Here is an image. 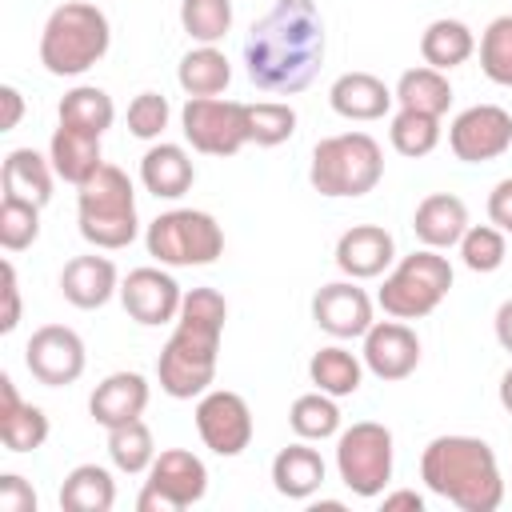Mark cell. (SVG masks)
Instances as JSON below:
<instances>
[{
    "instance_id": "cell-1",
    "label": "cell",
    "mask_w": 512,
    "mask_h": 512,
    "mask_svg": "<svg viewBox=\"0 0 512 512\" xmlns=\"http://www.w3.org/2000/svg\"><path fill=\"white\" fill-rule=\"evenodd\" d=\"M324 64V16L312 0H276L244 40V68L260 92H304Z\"/></svg>"
},
{
    "instance_id": "cell-2",
    "label": "cell",
    "mask_w": 512,
    "mask_h": 512,
    "mask_svg": "<svg viewBox=\"0 0 512 512\" xmlns=\"http://www.w3.org/2000/svg\"><path fill=\"white\" fill-rule=\"evenodd\" d=\"M224 320H228V300L216 288H188L184 292L176 328H172V336L156 360L160 392H168L172 400H192V396H204L212 388Z\"/></svg>"
},
{
    "instance_id": "cell-3",
    "label": "cell",
    "mask_w": 512,
    "mask_h": 512,
    "mask_svg": "<svg viewBox=\"0 0 512 512\" xmlns=\"http://www.w3.org/2000/svg\"><path fill=\"white\" fill-rule=\"evenodd\" d=\"M420 480L460 512H496L504 480L496 452L480 436H436L420 452Z\"/></svg>"
},
{
    "instance_id": "cell-4",
    "label": "cell",
    "mask_w": 512,
    "mask_h": 512,
    "mask_svg": "<svg viewBox=\"0 0 512 512\" xmlns=\"http://www.w3.org/2000/svg\"><path fill=\"white\" fill-rule=\"evenodd\" d=\"M108 44H112L108 16L96 4H88V0H64L44 20L40 64L52 76H80V72H88L92 64L104 60Z\"/></svg>"
},
{
    "instance_id": "cell-5",
    "label": "cell",
    "mask_w": 512,
    "mask_h": 512,
    "mask_svg": "<svg viewBox=\"0 0 512 512\" xmlns=\"http://www.w3.org/2000/svg\"><path fill=\"white\" fill-rule=\"evenodd\" d=\"M76 220H80V236L92 248H100V252L128 248L140 232L136 188H132L128 172L116 164H100V172L80 184Z\"/></svg>"
},
{
    "instance_id": "cell-6",
    "label": "cell",
    "mask_w": 512,
    "mask_h": 512,
    "mask_svg": "<svg viewBox=\"0 0 512 512\" xmlns=\"http://www.w3.org/2000/svg\"><path fill=\"white\" fill-rule=\"evenodd\" d=\"M308 180L320 196H368L384 180V148L368 132H336L316 140Z\"/></svg>"
},
{
    "instance_id": "cell-7",
    "label": "cell",
    "mask_w": 512,
    "mask_h": 512,
    "mask_svg": "<svg viewBox=\"0 0 512 512\" xmlns=\"http://www.w3.org/2000/svg\"><path fill=\"white\" fill-rule=\"evenodd\" d=\"M452 288V264L448 256H440V248H416L412 256H404L380 284L376 304L392 316V320H420L428 312L440 308V300Z\"/></svg>"
},
{
    "instance_id": "cell-8",
    "label": "cell",
    "mask_w": 512,
    "mask_h": 512,
    "mask_svg": "<svg viewBox=\"0 0 512 512\" xmlns=\"http://www.w3.org/2000/svg\"><path fill=\"white\" fill-rule=\"evenodd\" d=\"M144 244H148V256H156L168 268H204L220 260L224 228L216 224V216L200 208H172L148 224Z\"/></svg>"
},
{
    "instance_id": "cell-9",
    "label": "cell",
    "mask_w": 512,
    "mask_h": 512,
    "mask_svg": "<svg viewBox=\"0 0 512 512\" xmlns=\"http://www.w3.org/2000/svg\"><path fill=\"white\" fill-rule=\"evenodd\" d=\"M392 432L376 420H356L336 436V472L344 488L360 500H372L392 480Z\"/></svg>"
},
{
    "instance_id": "cell-10",
    "label": "cell",
    "mask_w": 512,
    "mask_h": 512,
    "mask_svg": "<svg viewBox=\"0 0 512 512\" xmlns=\"http://www.w3.org/2000/svg\"><path fill=\"white\" fill-rule=\"evenodd\" d=\"M208 492V468L196 452L188 448H168L152 460L144 492L136 496L140 512H184L200 504Z\"/></svg>"
},
{
    "instance_id": "cell-11",
    "label": "cell",
    "mask_w": 512,
    "mask_h": 512,
    "mask_svg": "<svg viewBox=\"0 0 512 512\" xmlns=\"http://www.w3.org/2000/svg\"><path fill=\"white\" fill-rule=\"evenodd\" d=\"M184 140L204 156H236L248 144L244 104L224 96H188L180 108Z\"/></svg>"
},
{
    "instance_id": "cell-12",
    "label": "cell",
    "mask_w": 512,
    "mask_h": 512,
    "mask_svg": "<svg viewBox=\"0 0 512 512\" xmlns=\"http://www.w3.org/2000/svg\"><path fill=\"white\" fill-rule=\"evenodd\" d=\"M196 432L216 456H240L252 444V408L232 388H208L196 396Z\"/></svg>"
},
{
    "instance_id": "cell-13",
    "label": "cell",
    "mask_w": 512,
    "mask_h": 512,
    "mask_svg": "<svg viewBox=\"0 0 512 512\" xmlns=\"http://www.w3.org/2000/svg\"><path fill=\"white\" fill-rule=\"evenodd\" d=\"M24 364H28V372L44 388H64V384H76L84 376L88 352H84V340H80L76 328H68V324H44L24 344Z\"/></svg>"
},
{
    "instance_id": "cell-14",
    "label": "cell",
    "mask_w": 512,
    "mask_h": 512,
    "mask_svg": "<svg viewBox=\"0 0 512 512\" xmlns=\"http://www.w3.org/2000/svg\"><path fill=\"white\" fill-rule=\"evenodd\" d=\"M448 148L464 164H488L512 148V116L500 104H472L452 120Z\"/></svg>"
},
{
    "instance_id": "cell-15",
    "label": "cell",
    "mask_w": 512,
    "mask_h": 512,
    "mask_svg": "<svg viewBox=\"0 0 512 512\" xmlns=\"http://www.w3.org/2000/svg\"><path fill=\"white\" fill-rule=\"evenodd\" d=\"M120 304L124 312L144 324V328H156V324H168L180 316V304H184V292L180 284L172 280V272L164 268H132L124 280H120Z\"/></svg>"
},
{
    "instance_id": "cell-16",
    "label": "cell",
    "mask_w": 512,
    "mask_h": 512,
    "mask_svg": "<svg viewBox=\"0 0 512 512\" xmlns=\"http://www.w3.org/2000/svg\"><path fill=\"white\" fill-rule=\"evenodd\" d=\"M312 320L336 340H356L376 324L372 296L356 280H332L312 296Z\"/></svg>"
},
{
    "instance_id": "cell-17",
    "label": "cell",
    "mask_w": 512,
    "mask_h": 512,
    "mask_svg": "<svg viewBox=\"0 0 512 512\" xmlns=\"http://www.w3.org/2000/svg\"><path fill=\"white\" fill-rule=\"evenodd\" d=\"M364 368L380 380H404L420 364V336L404 320H376L364 332Z\"/></svg>"
},
{
    "instance_id": "cell-18",
    "label": "cell",
    "mask_w": 512,
    "mask_h": 512,
    "mask_svg": "<svg viewBox=\"0 0 512 512\" xmlns=\"http://www.w3.org/2000/svg\"><path fill=\"white\" fill-rule=\"evenodd\" d=\"M396 260V240L380 224H352L336 240V268L348 280H372Z\"/></svg>"
},
{
    "instance_id": "cell-19",
    "label": "cell",
    "mask_w": 512,
    "mask_h": 512,
    "mask_svg": "<svg viewBox=\"0 0 512 512\" xmlns=\"http://www.w3.org/2000/svg\"><path fill=\"white\" fill-rule=\"evenodd\" d=\"M60 292H64V300L72 308L92 312V308H104L120 292V272H116V264L108 256H96V252L72 256L64 264V272H60Z\"/></svg>"
},
{
    "instance_id": "cell-20",
    "label": "cell",
    "mask_w": 512,
    "mask_h": 512,
    "mask_svg": "<svg viewBox=\"0 0 512 512\" xmlns=\"http://www.w3.org/2000/svg\"><path fill=\"white\" fill-rule=\"evenodd\" d=\"M148 396H152V388H148V380L140 372H112L88 396V412H92L96 424L116 428V424L140 420L144 408H148Z\"/></svg>"
},
{
    "instance_id": "cell-21",
    "label": "cell",
    "mask_w": 512,
    "mask_h": 512,
    "mask_svg": "<svg viewBox=\"0 0 512 512\" xmlns=\"http://www.w3.org/2000/svg\"><path fill=\"white\" fill-rule=\"evenodd\" d=\"M328 104H332V112L336 116H344V120H380V116H388V108L396 104V92L380 80V76H372V72H344V76H336L332 80V88H328Z\"/></svg>"
},
{
    "instance_id": "cell-22",
    "label": "cell",
    "mask_w": 512,
    "mask_h": 512,
    "mask_svg": "<svg viewBox=\"0 0 512 512\" xmlns=\"http://www.w3.org/2000/svg\"><path fill=\"white\" fill-rule=\"evenodd\" d=\"M52 424L44 416V408L20 400L12 376H0V440L8 452H36L48 440Z\"/></svg>"
},
{
    "instance_id": "cell-23",
    "label": "cell",
    "mask_w": 512,
    "mask_h": 512,
    "mask_svg": "<svg viewBox=\"0 0 512 512\" xmlns=\"http://www.w3.org/2000/svg\"><path fill=\"white\" fill-rule=\"evenodd\" d=\"M412 232L424 248H452L468 232V204L452 192H432L416 204Z\"/></svg>"
},
{
    "instance_id": "cell-24",
    "label": "cell",
    "mask_w": 512,
    "mask_h": 512,
    "mask_svg": "<svg viewBox=\"0 0 512 512\" xmlns=\"http://www.w3.org/2000/svg\"><path fill=\"white\" fill-rule=\"evenodd\" d=\"M196 180V168H192V156L180 148V144H152L144 156H140V184L156 196V200H180Z\"/></svg>"
},
{
    "instance_id": "cell-25",
    "label": "cell",
    "mask_w": 512,
    "mask_h": 512,
    "mask_svg": "<svg viewBox=\"0 0 512 512\" xmlns=\"http://www.w3.org/2000/svg\"><path fill=\"white\" fill-rule=\"evenodd\" d=\"M48 160H52V168H56L60 180H68V184L80 188V184H84L88 176H96L100 164H104V156H100V136H96V132H84V128L60 124V128L52 132Z\"/></svg>"
},
{
    "instance_id": "cell-26",
    "label": "cell",
    "mask_w": 512,
    "mask_h": 512,
    "mask_svg": "<svg viewBox=\"0 0 512 512\" xmlns=\"http://www.w3.org/2000/svg\"><path fill=\"white\" fill-rule=\"evenodd\" d=\"M324 472H328L324 456L316 448H308L304 440H296V444L276 452V460H272V488L280 496H288V500H308V496L320 492Z\"/></svg>"
},
{
    "instance_id": "cell-27",
    "label": "cell",
    "mask_w": 512,
    "mask_h": 512,
    "mask_svg": "<svg viewBox=\"0 0 512 512\" xmlns=\"http://www.w3.org/2000/svg\"><path fill=\"white\" fill-rule=\"evenodd\" d=\"M52 180H56V168L36 148H12L4 156L0 184H4L8 196H24V200H32V204L44 208L52 200Z\"/></svg>"
},
{
    "instance_id": "cell-28",
    "label": "cell",
    "mask_w": 512,
    "mask_h": 512,
    "mask_svg": "<svg viewBox=\"0 0 512 512\" xmlns=\"http://www.w3.org/2000/svg\"><path fill=\"white\" fill-rule=\"evenodd\" d=\"M476 52V36L464 20H452V16H440L432 20L424 32H420V56L428 68H440V72H452L460 68L468 56Z\"/></svg>"
},
{
    "instance_id": "cell-29",
    "label": "cell",
    "mask_w": 512,
    "mask_h": 512,
    "mask_svg": "<svg viewBox=\"0 0 512 512\" xmlns=\"http://www.w3.org/2000/svg\"><path fill=\"white\" fill-rule=\"evenodd\" d=\"M116 504V480L100 464H76L60 484V508L68 512H108Z\"/></svg>"
},
{
    "instance_id": "cell-30",
    "label": "cell",
    "mask_w": 512,
    "mask_h": 512,
    "mask_svg": "<svg viewBox=\"0 0 512 512\" xmlns=\"http://www.w3.org/2000/svg\"><path fill=\"white\" fill-rule=\"evenodd\" d=\"M176 80L188 96H220L232 84V64L216 44H200V48L180 56Z\"/></svg>"
},
{
    "instance_id": "cell-31",
    "label": "cell",
    "mask_w": 512,
    "mask_h": 512,
    "mask_svg": "<svg viewBox=\"0 0 512 512\" xmlns=\"http://www.w3.org/2000/svg\"><path fill=\"white\" fill-rule=\"evenodd\" d=\"M392 92H396V104L400 108H412V112L444 116L452 108V84H448V76L440 68H428V64L400 72V80H396Z\"/></svg>"
},
{
    "instance_id": "cell-32",
    "label": "cell",
    "mask_w": 512,
    "mask_h": 512,
    "mask_svg": "<svg viewBox=\"0 0 512 512\" xmlns=\"http://www.w3.org/2000/svg\"><path fill=\"white\" fill-rule=\"evenodd\" d=\"M308 380L320 388V392H328V396H352L356 388H360V380H364V360L356 356V352H348L344 344H328V348H320V352H312V360H308Z\"/></svg>"
},
{
    "instance_id": "cell-33",
    "label": "cell",
    "mask_w": 512,
    "mask_h": 512,
    "mask_svg": "<svg viewBox=\"0 0 512 512\" xmlns=\"http://www.w3.org/2000/svg\"><path fill=\"white\" fill-rule=\"evenodd\" d=\"M56 116H60V124H68V128H84V132L104 136V132L112 128V120H116V104H112V96H108L104 88H96V84H76L72 92L60 96Z\"/></svg>"
},
{
    "instance_id": "cell-34",
    "label": "cell",
    "mask_w": 512,
    "mask_h": 512,
    "mask_svg": "<svg viewBox=\"0 0 512 512\" xmlns=\"http://www.w3.org/2000/svg\"><path fill=\"white\" fill-rule=\"evenodd\" d=\"M288 424L300 440H328V436H340V408H336V396L328 392H304L292 400L288 408Z\"/></svg>"
},
{
    "instance_id": "cell-35",
    "label": "cell",
    "mask_w": 512,
    "mask_h": 512,
    "mask_svg": "<svg viewBox=\"0 0 512 512\" xmlns=\"http://www.w3.org/2000/svg\"><path fill=\"white\" fill-rule=\"evenodd\" d=\"M108 456L120 472L128 476H140L152 468L156 460V440H152V428L144 420H128V424H116L108 428Z\"/></svg>"
},
{
    "instance_id": "cell-36",
    "label": "cell",
    "mask_w": 512,
    "mask_h": 512,
    "mask_svg": "<svg viewBox=\"0 0 512 512\" xmlns=\"http://www.w3.org/2000/svg\"><path fill=\"white\" fill-rule=\"evenodd\" d=\"M244 124H248V144L276 148V144L292 140V132H296V108L284 104V100L244 104Z\"/></svg>"
},
{
    "instance_id": "cell-37",
    "label": "cell",
    "mask_w": 512,
    "mask_h": 512,
    "mask_svg": "<svg viewBox=\"0 0 512 512\" xmlns=\"http://www.w3.org/2000/svg\"><path fill=\"white\" fill-rule=\"evenodd\" d=\"M388 140L400 156H428L436 144H440V116H428V112H412V108H400L392 116V128H388Z\"/></svg>"
},
{
    "instance_id": "cell-38",
    "label": "cell",
    "mask_w": 512,
    "mask_h": 512,
    "mask_svg": "<svg viewBox=\"0 0 512 512\" xmlns=\"http://www.w3.org/2000/svg\"><path fill=\"white\" fill-rule=\"evenodd\" d=\"M36 236H40V204L4 192V200H0V248L24 252L36 244Z\"/></svg>"
},
{
    "instance_id": "cell-39",
    "label": "cell",
    "mask_w": 512,
    "mask_h": 512,
    "mask_svg": "<svg viewBox=\"0 0 512 512\" xmlns=\"http://www.w3.org/2000/svg\"><path fill=\"white\" fill-rule=\"evenodd\" d=\"M180 24L196 44H220L232 28V0H180Z\"/></svg>"
},
{
    "instance_id": "cell-40",
    "label": "cell",
    "mask_w": 512,
    "mask_h": 512,
    "mask_svg": "<svg viewBox=\"0 0 512 512\" xmlns=\"http://www.w3.org/2000/svg\"><path fill=\"white\" fill-rule=\"evenodd\" d=\"M480 68L492 84L512 88V16H496L480 36Z\"/></svg>"
},
{
    "instance_id": "cell-41",
    "label": "cell",
    "mask_w": 512,
    "mask_h": 512,
    "mask_svg": "<svg viewBox=\"0 0 512 512\" xmlns=\"http://www.w3.org/2000/svg\"><path fill=\"white\" fill-rule=\"evenodd\" d=\"M508 248H504V232L496 224H468V232L460 236V260L472 272H496L504 264Z\"/></svg>"
},
{
    "instance_id": "cell-42",
    "label": "cell",
    "mask_w": 512,
    "mask_h": 512,
    "mask_svg": "<svg viewBox=\"0 0 512 512\" xmlns=\"http://www.w3.org/2000/svg\"><path fill=\"white\" fill-rule=\"evenodd\" d=\"M168 116H172V108L160 92H140L128 104V132L140 136V140H156L168 128Z\"/></svg>"
},
{
    "instance_id": "cell-43",
    "label": "cell",
    "mask_w": 512,
    "mask_h": 512,
    "mask_svg": "<svg viewBox=\"0 0 512 512\" xmlns=\"http://www.w3.org/2000/svg\"><path fill=\"white\" fill-rule=\"evenodd\" d=\"M0 512H36V492L24 476L16 472L0 476Z\"/></svg>"
},
{
    "instance_id": "cell-44",
    "label": "cell",
    "mask_w": 512,
    "mask_h": 512,
    "mask_svg": "<svg viewBox=\"0 0 512 512\" xmlns=\"http://www.w3.org/2000/svg\"><path fill=\"white\" fill-rule=\"evenodd\" d=\"M0 276H4V312H0V332L8 336V332H16V324H20V284H16V268H12V260H4Z\"/></svg>"
},
{
    "instance_id": "cell-45",
    "label": "cell",
    "mask_w": 512,
    "mask_h": 512,
    "mask_svg": "<svg viewBox=\"0 0 512 512\" xmlns=\"http://www.w3.org/2000/svg\"><path fill=\"white\" fill-rule=\"evenodd\" d=\"M488 220H492L500 232H512V176L500 180V184L488 192Z\"/></svg>"
},
{
    "instance_id": "cell-46",
    "label": "cell",
    "mask_w": 512,
    "mask_h": 512,
    "mask_svg": "<svg viewBox=\"0 0 512 512\" xmlns=\"http://www.w3.org/2000/svg\"><path fill=\"white\" fill-rule=\"evenodd\" d=\"M0 100H4V120H0V132H12V128L20 124V116H24V96H20V88L4 84V88H0Z\"/></svg>"
},
{
    "instance_id": "cell-47",
    "label": "cell",
    "mask_w": 512,
    "mask_h": 512,
    "mask_svg": "<svg viewBox=\"0 0 512 512\" xmlns=\"http://www.w3.org/2000/svg\"><path fill=\"white\" fill-rule=\"evenodd\" d=\"M400 508H408V512H424V496H420V492H412V488L384 492V512H400Z\"/></svg>"
},
{
    "instance_id": "cell-48",
    "label": "cell",
    "mask_w": 512,
    "mask_h": 512,
    "mask_svg": "<svg viewBox=\"0 0 512 512\" xmlns=\"http://www.w3.org/2000/svg\"><path fill=\"white\" fill-rule=\"evenodd\" d=\"M492 328H496V340H500V348H504V352H512V300H504V304L496 308V320H492Z\"/></svg>"
},
{
    "instance_id": "cell-49",
    "label": "cell",
    "mask_w": 512,
    "mask_h": 512,
    "mask_svg": "<svg viewBox=\"0 0 512 512\" xmlns=\"http://www.w3.org/2000/svg\"><path fill=\"white\" fill-rule=\"evenodd\" d=\"M500 404H504V412H512V368L500 376Z\"/></svg>"
}]
</instances>
